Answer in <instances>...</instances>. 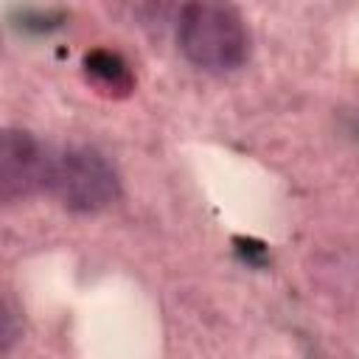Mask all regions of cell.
Listing matches in <instances>:
<instances>
[{
	"label": "cell",
	"mask_w": 359,
	"mask_h": 359,
	"mask_svg": "<svg viewBox=\"0 0 359 359\" xmlns=\"http://www.w3.org/2000/svg\"><path fill=\"white\" fill-rule=\"evenodd\" d=\"M56 154L25 129H6L0 137V194L3 202L28 199L50 188Z\"/></svg>",
	"instance_id": "cell-3"
},
{
	"label": "cell",
	"mask_w": 359,
	"mask_h": 359,
	"mask_svg": "<svg viewBox=\"0 0 359 359\" xmlns=\"http://www.w3.org/2000/svg\"><path fill=\"white\" fill-rule=\"evenodd\" d=\"M118 171L115 165L90 146H76L56 154L50 174V194L73 213L104 210L118 196Z\"/></svg>",
	"instance_id": "cell-2"
},
{
	"label": "cell",
	"mask_w": 359,
	"mask_h": 359,
	"mask_svg": "<svg viewBox=\"0 0 359 359\" xmlns=\"http://www.w3.org/2000/svg\"><path fill=\"white\" fill-rule=\"evenodd\" d=\"M177 42L191 65L208 73H233L250 59V28L241 14L219 3H188L177 17Z\"/></svg>",
	"instance_id": "cell-1"
},
{
	"label": "cell",
	"mask_w": 359,
	"mask_h": 359,
	"mask_svg": "<svg viewBox=\"0 0 359 359\" xmlns=\"http://www.w3.org/2000/svg\"><path fill=\"white\" fill-rule=\"evenodd\" d=\"M84 76L101 93L115 95V98H123L135 90V76L129 65L115 50H107V48H95L84 56Z\"/></svg>",
	"instance_id": "cell-4"
}]
</instances>
